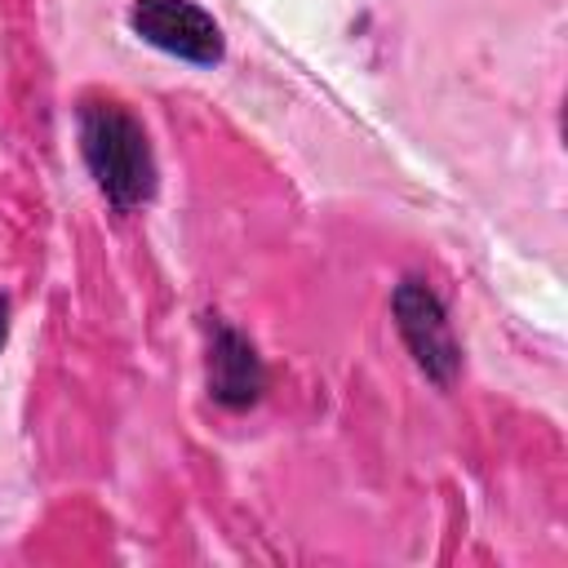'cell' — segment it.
Instances as JSON below:
<instances>
[{
	"instance_id": "cell-4",
	"label": "cell",
	"mask_w": 568,
	"mask_h": 568,
	"mask_svg": "<svg viewBox=\"0 0 568 568\" xmlns=\"http://www.w3.org/2000/svg\"><path fill=\"white\" fill-rule=\"evenodd\" d=\"M266 390V364L257 355V346L231 328L226 320H209V395L213 404L231 408V413H244L262 399Z\"/></svg>"
},
{
	"instance_id": "cell-1",
	"label": "cell",
	"mask_w": 568,
	"mask_h": 568,
	"mask_svg": "<svg viewBox=\"0 0 568 568\" xmlns=\"http://www.w3.org/2000/svg\"><path fill=\"white\" fill-rule=\"evenodd\" d=\"M75 120H80V155L102 200L115 213L142 209L160 182L155 151L142 120L115 98H84Z\"/></svg>"
},
{
	"instance_id": "cell-5",
	"label": "cell",
	"mask_w": 568,
	"mask_h": 568,
	"mask_svg": "<svg viewBox=\"0 0 568 568\" xmlns=\"http://www.w3.org/2000/svg\"><path fill=\"white\" fill-rule=\"evenodd\" d=\"M9 337V297H0V346Z\"/></svg>"
},
{
	"instance_id": "cell-2",
	"label": "cell",
	"mask_w": 568,
	"mask_h": 568,
	"mask_svg": "<svg viewBox=\"0 0 568 568\" xmlns=\"http://www.w3.org/2000/svg\"><path fill=\"white\" fill-rule=\"evenodd\" d=\"M390 315H395V328H399L413 364L426 373V382L453 386V377L462 368V346L448 328V311H444L439 293L426 280L404 275L390 293Z\"/></svg>"
},
{
	"instance_id": "cell-3",
	"label": "cell",
	"mask_w": 568,
	"mask_h": 568,
	"mask_svg": "<svg viewBox=\"0 0 568 568\" xmlns=\"http://www.w3.org/2000/svg\"><path fill=\"white\" fill-rule=\"evenodd\" d=\"M129 31L138 40H146L151 49L182 58L191 67H217L226 53L222 27L195 0H133L129 4Z\"/></svg>"
}]
</instances>
